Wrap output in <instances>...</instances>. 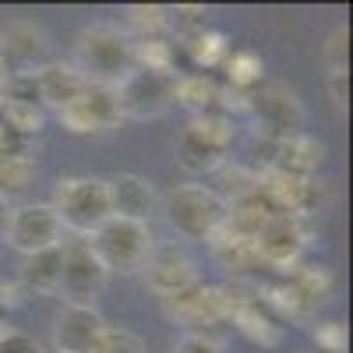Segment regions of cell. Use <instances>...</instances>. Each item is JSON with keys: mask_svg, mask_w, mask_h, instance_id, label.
I'll use <instances>...</instances> for the list:
<instances>
[{"mask_svg": "<svg viewBox=\"0 0 353 353\" xmlns=\"http://www.w3.org/2000/svg\"><path fill=\"white\" fill-rule=\"evenodd\" d=\"M74 68L88 85L113 88L134 71V39L110 21L85 25L74 39Z\"/></svg>", "mask_w": 353, "mask_h": 353, "instance_id": "6da1fadb", "label": "cell"}, {"mask_svg": "<svg viewBox=\"0 0 353 353\" xmlns=\"http://www.w3.org/2000/svg\"><path fill=\"white\" fill-rule=\"evenodd\" d=\"M159 212L181 241H209L226 226V201L209 184H176L163 194Z\"/></svg>", "mask_w": 353, "mask_h": 353, "instance_id": "7a4b0ae2", "label": "cell"}, {"mask_svg": "<svg viewBox=\"0 0 353 353\" xmlns=\"http://www.w3.org/2000/svg\"><path fill=\"white\" fill-rule=\"evenodd\" d=\"M53 212L61 216V226L71 237H92V233L113 216L110 212V194H106V181L103 176H85V173H71L61 176L53 188Z\"/></svg>", "mask_w": 353, "mask_h": 353, "instance_id": "3957f363", "label": "cell"}, {"mask_svg": "<svg viewBox=\"0 0 353 353\" xmlns=\"http://www.w3.org/2000/svg\"><path fill=\"white\" fill-rule=\"evenodd\" d=\"M88 244H92L96 258L103 261V269L113 276H138L141 265L149 261L152 248H156V237L149 223H131V219H117L110 216L92 237H88Z\"/></svg>", "mask_w": 353, "mask_h": 353, "instance_id": "277c9868", "label": "cell"}, {"mask_svg": "<svg viewBox=\"0 0 353 353\" xmlns=\"http://www.w3.org/2000/svg\"><path fill=\"white\" fill-rule=\"evenodd\" d=\"M173 85H176V71L166 74V71L134 68L110 92H113L121 121H152V117H163L173 106Z\"/></svg>", "mask_w": 353, "mask_h": 353, "instance_id": "5b68a950", "label": "cell"}, {"mask_svg": "<svg viewBox=\"0 0 353 353\" xmlns=\"http://www.w3.org/2000/svg\"><path fill=\"white\" fill-rule=\"evenodd\" d=\"M64 248V269H61V297L64 304H81V307H96L103 297V290L110 283V272L103 269V261L96 258L92 244L85 237H71L61 244Z\"/></svg>", "mask_w": 353, "mask_h": 353, "instance_id": "8992f818", "label": "cell"}, {"mask_svg": "<svg viewBox=\"0 0 353 353\" xmlns=\"http://www.w3.org/2000/svg\"><path fill=\"white\" fill-rule=\"evenodd\" d=\"M138 276L145 279V286H149L159 301H170L176 293L191 290L194 283H201L198 279V261L191 258V251L181 241H166V244L156 241L149 261L141 265Z\"/></svg>", "mask_w": 353, "mask_h": 353, "instance_id": "52a82bcc", "label": "cell"}, {"mask_svg": "<svg viewBox=\"0 0 353 353\" xmlns=\"http://www.w3.org/2000/svg\"><path fill=\"white\" fill-rule=\"evenodd\" d=\"M57 244H64V226L61 216L53 212L50 201H25L11 209V226H8V248L18 254H39Z\"/></svg>", "mask_w": 353, "mask_h": 353, "instance_id": "ba28073f", "label": "cell"}, {"mask_svg": "<svg viewBox=\"0 0 353 353\" xmlns=\"http://www.w3.org/2000/svg\"><path fill=\"white\" fill-rule=\"evenodd\" d=\"M254 254L261 265H269V269H293V265L301 261L304 248H307V230H304V219L297 216H283L276 212L269 223H265L258 233H254Z\"/></svg>", "mask_w": 353, "mask_h": 353, "instance_id": "9c48e42d", "label": "cell"}, {"mask_svg": "<svg viewBox=\"0 0 353 353\" xmlns=\"http://www.w3.org/2000/svg\"><path fill=\"white\" fill-rule=\"evenodd\" d=\"M248 110L258 117V131L272 134V138L301 134V128H304V106H301L297 92L279 81H269L258 92H251Z\"/></svg>", "mask_w": 353, "mask_h": 353, "instance_id": "30bf717a", "label": "cell"}, {"mask_svg": "<svg viewBox=\"0 0 353 353\" xmlns=\"http://www.w3.org/2000/svg\"><path fill=\"white\" fill-rule=\"evenodd\" d=\"M163 311H166V318L173 321V325H184L191 332L223 325V321L230 318L223 286H205V283H194L191 290L176 293V297H170V301H163Z\"/></svg>", "mask_w": 353, "mask_h": 353, "instance_id": "8fae6325", "label": "cell"}, {"mask_svg": "<svg viewBox=\"0 0 353 353\" xmlns=\"http://www.w3.org/2000/svg\"><path fill=\"white\" fill-rule=\"evenodd\" d=\"M57 117H61V124L71 134H103V131L121 128V113H117L113 92L103 85H85Z\"/></svg>", "mask_w": 353, "mask_h": 353, "instance_id": "7c38bea8", "label": "cell"}, {"mask_svg": "<svg viewBox=\"0 0 353 353\" xmlns=\"http://www.w3.org/2000/svg\"><path fill=\"white\" fill-rule=\"evenodd\" d=\"M0 57L11 64L14 74H28V71H39L43 64H50V39L36 21H25L14 18L0 28Z\"/></svg>", "mask_w": 353, "mask_h": 353, "instance_id": "4fadbf2b", "label": "cell"}, {"mask_svg": "<svg viewBox=\"0 0 353 353\" xmlns=\"http://www.w3.org/2000/svg\"><path fill=\"white\" fill-rule=\"evenodd\" d=\"M110 325L99 307L64 304V311L53 318V350L57 353H92L99 332Z\"/></svg>", "mask_w": 353, "mask_h": 353, "instance_id": "5bb4252c", "label": "cell"}, {"mask_svg": "<svg viewBox=\"0 0 353 353\" xmlns=\"http://www.w3.org/2000/svg\"><path fill=\"white\" fill-rule=\"evenodd\" d=\"M110 194V212L117 219H131V223H149L159 212V194L156 188L138 173H117L106 181Z\"/></svg>", "mask_w": 353, "mask_h": 353, "instance_id": "9a60e30c", "label": "cell"}, {"mask_svg": "<svg viewBox=\"0 0 353 353\" xmlns=\"http://www.w3.org/2000/svg\"><path fill=\"white\" fill-rule=\"evenodd\" d=\"M223 293H226V286H223ZM226 307H230V318L237 321V329L248 339H254L261 346H279L283 343L279 314L261 297H254V293H251V297H230V293H226Z\"/></svg>", "mask_w": 353, "mask_h": 353, "instance_id": "2e32d148", "label": "cell"}, {"mask_svg": "<svg viewBox=\"0 0 353 353\" xmlns=\"http://www.w3.org/2000/svg\"><path fill=\"white\" fill-rule=\"evenodd\" d=\"M88 81L78 74L74 64H61V61H50L36 71V88H39V103L43 110H53V113H61L81 88Z\"/></svg>", "mask_w": 353, "mask_h": 353, "instance_id": "e0dca14e", "label": "cell"}, {"mask_svg": "<svg viewBox=\"0 0 353 353\" xmlns=\"http://www.w3.org/2000/svg\"><path fill=\"white\" fill-rule=\"evenodd\" d=\"M321 163H325V145L311 134H286L276 141V166L272 170H283V173H293V176H311Z\"/></svg>", "mask_w": 353, "mask_h": 353, "instance_id": "ac0fdd59", "label": "cell"}, {"mask_svg": "<svg viewBox=\"0 0 353 353\" xmlns=\"http://www.w3.org/2000/svg\"><path fill=\"white\" fill-rule=\"evenodd\" d=\"M226 92L216 85L212 74L205 71H194V74H176V85H173V103H181L191 110V117L198 113H226Z\"/></svg>", "mask_w": 353, "mask_h": 353, "instance_id": "d6986e66", "label": "cell"}, {"mask_svg": "<svg viewBox=\"0 0 353 353\" xmlns=\"http://www.w3.org/2000/svg\"><path fill=\"white\" fill-rule=\"evenodd\" d=\"M61 269H64V248L57 244L50 251H39V254H28L21 261L18 269V279L28 293H43V297H50V293L61 290Z\"/></svg>", "mask_w": 353, "mask_h": 353, "instance_id": "ffe728a7", "label": "cell"}, {"mask_svg": "<svg viewBox=\"0 0 353 353\" xmlns=\"http://www.w3.org/2000/svg\"><path fill=\"white\" fill-rule=\"evenodd\" d=\"M173 159H176V166H181L188 176H212L226 163V156L209 149V145H205L198 134H191L188 128L176 134V141H173Z\"/></svg>", "mask_w": 353, "mask_h": 353, "instance_id": "44dd1931", "label": "cell"}, {"mask_svg": "<svg viewBox=\"0 0 353 353\" xmlns=\"http://www.w3.org/2000/svg\"><path fill=\"white\" fill-rule=\"evenodd\" d=\"M188 131L198 134L209 149H216L219 156H226L233 149V141H237V124H233L230 113H198L188 121Z\"/></svg>", "mask_w": 353, "mask_h": 353, "instance_id": "7402d4cb", "label": "cell"}, {"mask_svg": "<svg viewBox=\"0 0 353 353\" xmlns=\"http://www.w3.org/2000/svg\"><path fill=\"white\" fill-rule=\"evenodd\" d=\"M0 117H4V124L21 138L28 141L32 134H39L46 128V110L39 103H21V99H0Z\"/></svg>", "mask_w": 353, "mask_h": 353, "instance_id": "603a6c76", "label": "cell"}, {"mask_svg": "<svg viewBox=\"0 0 353 353\" xmlns=\"http://www.w3.org/2000/svg\"><path fill=\"white\" fill-rule=\"evenodd\" d=\"M226 71H230V81H233V88H241V92H254V88L261 85V57L258 53H251V50H233L230 57H226Z\"/></svg>", "mask_w": 353, "mask_h": 353, "instance_id": "cb8c5ba5", "label": "cell"}, {"mask_svg": "<svg viewBox=\"0 0 353 353\" xmlns=\"http://www.w3.org/2000/svg\"><path fill=\"white\" fill-rule=\"evenodd\" d=\"M32 176H36V163H32L28 152L4 159L0 163V198L11 201V194H21L28 184H32Z\"/></svg>", "mask_w": 353, "mask_h": 353, "instance_id": "d4e9b609", "label": "cell"}, {"mask_svg": "<svg viewBox=\"0 0 353 353\" xmlns=\"http://www.w3.org/2000/svg\"><path fill=\"white\" fill-rule=\"evenodd\" d=\"M188 53L194 57V64L198 68H219L226 57H230V43H226V36H219V32H198V36H191L188 39Z\"/></svg>", "mask_w": 353, "mask_h": 353, "instance_id": "484cf974", "label": "cell"}, {"mask_svg": "<svg viewBox=\"0 0 353 353\" xmlns=\"http://www.w3.org/2000/svg\"><path fill=\"white\" fill-rule=\"evenodd\" d=\"M92 353H145V343L141 336L128 332V329H117V325H106L92 346Z\"/></svg>", "mask_w": 353, "mask_h": 353, "instance_id": "4316f807", "label": "cell"}, {"mask_svg": "<svg viewBox=\"0 0 353 353\" xmlns=\"http://www.w3.org/2000/svg\"><path fill=\"white\" fill-rule=\"evenodd\" d=\"M321 61H325L329 71H346L350 68V28H336L329 36V43L321 46Z\"/></svg>", "mask_w": 353, "mask_h": 353, "instance_id": "83f0119b", "label": "cell"}, {"mask_svg": "<svg viewBox=\"0 0 353 353\" xmlns=\"http://www.w3.org/2000/svg\"><path fill=\"white\" fill-rule=\"evenodd\" d=\"M170 25L184 39H191V36H198V32L209 28V11L205 8H176V11H170Z\"/></svg>", "mask_w": 353, "mask_h": 353, "instance_id": "f1b7e54d", "label": "cell"}, {"mask_svg": "<svg viewBox=\"0 0 353 353\" xmlns=\"http://www.w3.org/2000/svg\"><path fill=\"white\" fill-rule=\"evenodd\" d=\"M0 353H46V346L18 329H0Z\"/></svg>", "mask_w": 353, "mask_h": 353, "instance_id": "f546056e", "label": "cell"}, {"mask_svg": "<svg viewBox=\"0 0 353 353\" xmlns=\"http://www.w3.org/2000/svg\"><path fill=\"white\" fill-rule=\"evenodd\" d=\"M170 353H223V343L209 332H188L170 346Z\"/></svg>", "mask_w": 353, "mask_h": 353, "instance_id": "4dcf8cb0", "label": "cell"}, {"mask_svg": "<svg viewBox=\"0 0 353 353\" xmlns=\"http://www.w3.org/2000/svg\"><path fill=\"white\" fill-rule=\"evenodd\" d=\"M314 339H318L321 350H336V353L346 350V332H343L339 321H325L321 329H314Z\"/></svg>", "mask_w": 353, "mask_h": 353, "instance_id": "1f68e13d", "label": "cell"}, {"mask_svg": "<svg viewBox=\"0 0 353 353\" xmlns=\"http://www.w3.org/2000/svg\"><path fill=\"white\" fill-rule=\"evenodd\" d=\"M329 96H332L336 110L350 106V68L346 71H329Z\"/></svg>", "mask_w": 353, "mask_h": 353, "instance_id": "d6a6232c", "label": "cell"}, {"mask_svg": "<svg viewBox=\"0 0 353 353\" xmlns=\"http://www.w3.org/2000/svg\"><path fill=\"white\" fill-rule=\"evenodd\" d=\"M11 209L14 205L8 198H0V244H8V226H11Z\"/></svg>", "mask_w": 353, "mask_h": 353, "instance_id": "836d02e7", "label": "cell"}, {"mask_svg": "<svg viewBox=\"0 0 353 353\" xmlns=\"http://www.w3.org/2000/svg\"><path fill=\"white\" fill-rule=\"evenodd\" d=\"M11 78H14V71H11V64L0 57V99H4V92H8V85H11Z\"/></svg>", "mask_w": 353, "mask_h": 353, "instance_id": "e575fe53", "label": "cell"}, {"mask_svg": "<svg viewBox=\"0 0 353 353\" xmlns=\"http://www.w3.org/2000/svg\"><path fill=\"white\" fill-rule=\"evenodd\" d=\"M307 353H336V350H321V346H311Z\"/></svg>", "mask_w": 353, "mask_h": 353, "instance_id": "d590c367", "label": "cell"}]
</instances>
